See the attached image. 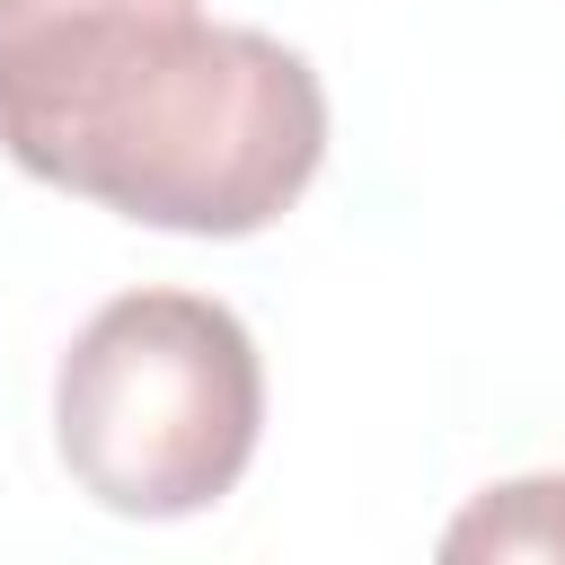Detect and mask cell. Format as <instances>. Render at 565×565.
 <instances>
[{
    "instance_id": "cell-1",
    "label": "cell",
    "mask_w": 565,
    "mask_h": 565,
    "mask_svg": "<svg viewBox=\"0 0 565 565\" xmlns=\"http://www.w3.org/2000/svg\"><path fill=\"white\" fill-rule=\"evenodd\" d=\"M0 150L141 230L256 238L327 159V88L203 0H0Z\"/></svg>"
},
{
    "instance_id": "cell-2",
    "label": "cell",
    "mask_w": 565,
    "mask_h": 565,
    "mask_svg": "<svg viewBox=\"0 0 565 565\" xmlns=\"http://www.w3.org/2000/svg\"><path fill=\"white\" fill-rule=\"evenodd\" d=\"M265 433L256 335L203 291L106 300L53 371V450L71 486L124 521L212 512Z\"/></svg>"
},
{
    "instance_id": "cell-3",
    "label": "cell",
    "mask_w": 565,
    "mask_h": 565,
    "mask_svg": "<svg viewBox=\"0 0 565 565\" xmlns=\"http://www.w3.org/2000/svg\"><path fill=\"white\" fill-rule=\"evenodd\" d=\"M441 556H565V477H521L477 494L450 521Z\"/></svg>"
}]
</instances>
